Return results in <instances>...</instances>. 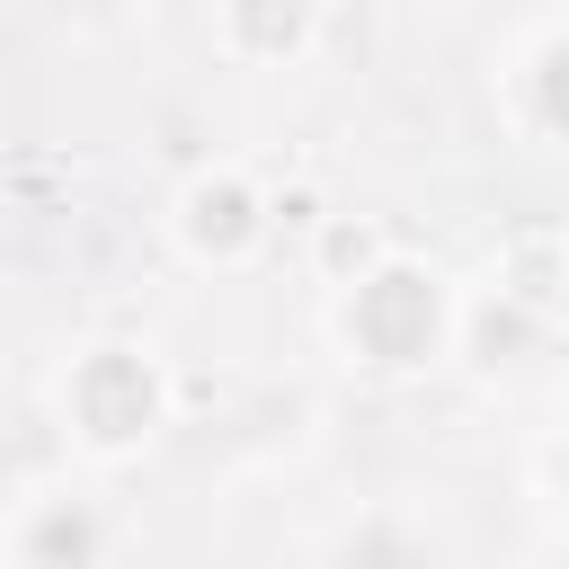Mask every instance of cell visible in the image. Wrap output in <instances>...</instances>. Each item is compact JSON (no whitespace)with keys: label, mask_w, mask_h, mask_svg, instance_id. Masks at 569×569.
<instances>
[{"label":"cell","mask_w":569,"mask_h":569,"mask_svg":"<svg viewBox=\"0 0 569 569\" xmlns=\"http://www.w3.org/2000/svg\"><path fill=\"white\" fill-rule=\"evenodd\" d=\"M53 409H62V436L89 462H133L169 418V373L133 338H89L53 382Z\"/></svg>","instance_id":"cell-2"},{"label":"cell","mask_w":569,"mask_h":569,"mask_svg":"<svg viewBox=\"0 0 569 569\" xmlns=\"http://www.w3.org/2000/svg\"><path fill=\"white\" fill-rule=\"evenodd\" d=\"M213 36H222L231 62H249V71H284V62L311 53V36H320V0H222V9H213Z\"/></svg>","instance_id":"cell-5"},{"label":"cell","mask_w":569,"mask_h":569,"mask_svg":"<svg viewBox=\"0 0 569 569\" xmlns=\"http://www.w3.org/2000/svg\"><path fill=\"white\" fill-rule=\"evenodd\" d=\"M507 116L516 133H533L542 151H569V18L533 27L507 53Z\"/></svg>","instance_id":"cell-4"},{"label":"cell","mask_w":569,"mask_h":569,"mask_svg":"<svg viewBox=\"0 0 569 569\" xmlns=\"http://www.w3.org/2000/svg\"><path fill=\"white\" fill-rule=\"evenodd\" d=\"M320 240H329V258H338V267H347V276H365V267H373V258H382V240H373V231H365V222H329V231H320ZM347 276H338V284H347Z\"/></svg>","instance_id":"cell-8"},{"label":"cell","mask_w":569,"mask_h":569,"mask_svg":"<svg viewBox=\"0 0 569 569\" xmlns=\"http://www.w3.org/2000/svg\"><path fill=\"white\" fill-rule=\"evenodd\" d=\"M169 231H178V249H187L196 267H240V258L267 249L276 204H267L240 169H196V178L178 187V204H169Z\"/></svg>","instance_id":"cell-3"},{"label":"cell","mask_w":569,"mask_h":569,"mask_svg":"<svg viewBox=\"0 0 569 569\" xmlns=\"http://www.w3.org/2000/svg\"><path fill=\"white\" fill-rule=\"evenodd\" d=\"M489 284H507L525 311L560 320V311H569V240H560V231H516V240L498 249Z\"/></svg>","instance_id":"cell-7"},{"label":"cell","mask_w":569,"mask_h":569,"mask_svg":"<svg viewBox=\"0 0 569 569\" xmlns=\"http://www.w3.org/2000/svg\"><path fill=\"white\" fill-rule=\"evenodd\" d=\"M98 551H107V525L80 498H27L18 525H9V560L18 569H71V560H98Z\"/></svg>","instance_id":"cell-6"},{"label":"cell","mask_w":569,"mask_h":569,"mask_svg":"<svg viewBox=\"0 0 569 569\" xmlns=\"http://www.w3.org/2000/svg\"><path fill=\"white\" fill-rule=\"evenodd\" d=\"M329 338L365 373H427L462 347V293L427 258H373L365 276L329 284Z\"/></svg>","instance_id":"cell-1"},{"label":"cell","mask_w":569,"mask_h":569,"mask_svg":"<svg viewBox=\"0 0 569 569\" xmlns=\"http://www.w3.org/2000/svg\"><path fill=\"white\" fill-rule=\"evenodd\" d=\"M551 489H560V516H569V418H560V445H551Z\"/></svg>","instance_id":"cell-9"}]
</instances>
